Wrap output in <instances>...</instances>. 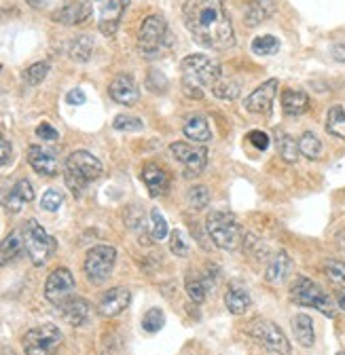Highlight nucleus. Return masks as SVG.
I'll return each mask as SVG.
<instances>
[{
	"instance_id": "obj_1",
	"label": "nucleus",
	"mask_w": 345,
	"mask_h": 355,
	"mask_svg": "<svg viewBox=\"0 0 345 355\" xmlns=\"http://www.w3.org/2000/svg\"><path fill=\"white\" fill-rule=\"evenodd\" d=\"M183 15L189 32L203 47L225 51L235 44V32L223 0H187Z\"/></svg>"
},
{
	"instance_id": "obj_2",
	"label": "nucleus",
	"mask_w": 345,
	"mask_h": 355,
	"mask_svg": "<svg viewBox=\"0 0 345 355\" xmlns=\"http://www.w3.org/2000/svg\"><path fill=\"white\" fill-rule=\"evenodd\" d=\"M183 87L191 100L203 98V87H214L221 78V66L208 55H189L183 60Z\"/></svg>"
},
{
	"instance_id": "obj_3",
	"label": "nucleus",
	"mask_w": 345,
	"mask_h": 355,
	"mask_svg": "<svg viewBox=\"0 0 345 355\" xmlns=\"http://www.w3.org/2000/svg\"><path fill=\"white\" fill-rule=\"evenodd\" d=\"M102 163L98 157H94L87 150H76L66 159L64 165V175H66V184L74 195H81L92 182H96L102 175Z\"/></svg>"
},
{
	"instance_id": "obj_4",
	"label": "nucleus",
	"mask_w": 345,
	"mask_h": 355,
	"mask_svg": "<svg viewBox=\"0 0 345 355\" xmlns=\"http://www.w3.org/2000/svg\"><path fill=\"white\" fill-rule=\"evenodd\" d=\"M205 229H208L212 241L225 252H235L246 239L242 225L231 211H212V214H208Z\"/></svg>"
},
{
	"instance_id": "obj_5",
	"label": "nucleus",
	"mask_w": 345,
	"mask_h": 355,
	"mask_svg": "<svg viewBox=\"0 0 345 355\" xmlns=\"http://www.w3.org/2000/svg\"><path fill=\"white\" fill-rule=\"evenodd\" d=\"M290 300L298 306H310L316 309L320 313H324L326 318H335V302L330 300V296L310 277L298 275L292 286H290Z\"/></svg>"
},
{
	"instance_id": "obj_6",
	"label": "nucleus",
	"mask_w": 345,
	"mask_h": 355,
	"mask_svg": "<svg viewBox=\"0 0 345 355\" xmlns=\"http://www.w3.org/2000/svg\"><path fill=\"white\" fill-rule=\"evenodd\" d=\"M22 233H24V243H26V254L36 266H42L56 252V239L42 229L36 220H28L22 227Z\"/></svg>"
},
{
	"instance_id": "obj_7",
	"label": "nucleus",
	"mask_w": 345,
	"mask_h": 355,
	"mask_svg": "<svg viewBox=\"0 0 345 355\" xmlns=\"http://www.w3.org/2000/svg\"><path fill=\"white\" fill-rule=\"evenodd\" d=\"M246 332L256 338L258 343H263L269 351L278 353V355H290V340L288 336L282 332V328L278 324H274L271 320L265 318H256L246 326Z\"/></svg>"
},
{
	"instance_id": "obj_8",
	"label": "nucleus",
	"mask_w": 345,
	"mask_h": 355,
	"mask_svg": "<svg viewBox=\"0 0 345 355\" xmlns=\"http://www.w3.org/2000/svg\"><path fill=\"white\" fill-rule=\"evenodd\" d=\"M115 260H117V250L112 245L100 243L94 245L87 256H85V275L92 284H102L108 279V275L115 269Z\"/></svg>"
},
{
	"instance_id": "obj_9",
	"label": "nucleus",
	"mask_w": 345,
	"mask_h": 355,
	"mask_svg": "<svg viewBox=\"0 0 345 355\" xmlns=\"http://www.w3.org/2000/svg\"><path fill=\"white\" fill-rule=\"evenodd\" d=\"M26 355H51L62 345V332L53 324L32 328L22 338Z\"/></svg>"
},
{
	"instance_id": "obj_10",
	"label": "nucleus",
	"mask_w": 345,
	"mask_h": 355,
	"mask_svg": "<svg viewBox=\"0 0 345 355\" xmlns=\"http://www.w3.org/2000/svg\"><path fill=\"white\" fill-rule=\"evenodd\" d=\"M165 34H167V24L163 17L159 15H149L138 32V49L142 55L151 58L161 53L163 42H165Z\"/></svg>"
},
{
	"instance_id": "obj_11",
	"label": "nucleus",
	"mask_w": 345,
	"mask_h": 355,
	"mask_svg": "<svg viewBox=\"0 0 345 355\" xmlns=\"http://www.w3.org/2000/svg\"><path fill=\"white\" fill-rule=\"evenodd\" d=\"M72 296H74V277L66 266H60L45 282V298L60 309Z\"/></svg>"
},
{
	"instance_id": "obj_12",
	"label": "nucleus",
	"mask_w": 345,
	"mask_h": 355,
	"mask_svg": "<svg viewBox=\"0 0 345 355\" xmlns=\"http://www.w3.org/2000/svg\"><path fill=\"white\" fill-rule=\"evenodd\" d=\"M171 155L176 157V161L183 163L185 173L187 175H197L208 161V150L205 146H195V144H187V142H174L169 146Z\"/></svg>"
},
{
	"instance_id": "obj_13",
	"label": "nucleus",
	"mask_w": 345,
	"mask_h": 355,
	"mask_svg": "<svg viewBox=\"0 0 345 355\" xmlns=\"http://www.w3.org/2000/svg\"><path fill=\"white\" fill-rule=\"evenodd\" d=\"M276 94H278V78H269L261 87H256L244 100V106L248 112H254V114H269L274 108Z\"/></svg>"
},
{
	"instance_id": "obj_14",
	"label": "nucleus",
	"mask_w": 345,
	"mask_h": 355,
	"mask_svg": "<svg viewBox=\"0 0 345 355\" xmlns=\"http://www.w3.org/2000/svg\"><path fill=\"white\" fill-rule=\"evenodd\" d=\"M132 302V292L127 288L119 286V288H110L108 292H104V296L98 302V313L102 318H117Z\"/></svg>"
},
{
	"instance_id": "obj_15",
	"label": "nucleus",
	"mask_w": 345,
	"mask_h": 355,
	"mask_svg": "<svg viewBox=\"0 0 345 355\" xmlns=\"http://www.w3.org/2000/svg\"><path fill=\"white\" fill-rule=\"evenodd\" d=\"M129 5V0H102L98 28L104 36H112L119 28V21Z\"/></svg>"
},
{
	"instance_id": "obj_16",
	"label": "nucleus",
	"mask_w": 345,
	"mask_h": 355,
	"mask_svg": "<svg viewBox=\"0 0 345 355\" xmlns=\"http://www.w3.org/2000/svg\"><path fill=\"white\" fill-rule=\"evenodd\" d=\"M108 94L110 98L117 102V104H123V106H132L138 102L140 98V89L136 85V80L129 76V74H119L112 78L110 87H108Z\"/></svg>"
},
{
	"instance_id": "obj_17",
	"label": "nucleus",
	"mask_w": 345,
	"mask_h": 355,
	"mask_svg": "<svg viewBox=\"0 0 345 355\" xmlns=\"http://www.w3.org/2000/svg\"><path fill=\"white\" fill-rule=\"evenodd\" d=\"M28 163L36 173L47 175V178H53L60 171V163H58L56 155L49 148L38 146V144H32L28 148Z\"/></svg>"
},
{
	"instance_id": "obj_18",
	"label": "nucleus",
	"mask_w": 345,
	"mask_h": 355,
	"mask_svg": "<svg viewBox=\"0 0 345 355\" xmlns=\"http://www.w3.org/2000/svg\"><path fill=\"white\" fill-rule=\"evenodd\" d=\"M92 15V3L90 0H68L64 7H60L51 19L62 24V26H76L81 21H85Z\"/></svg>"
},
{
	"instance_id": "obj_19",
	"label": "nucleus",
	"mask_w": 345,
	"mask_h": 355,
	"mask_svg": "<svg viewBox=\"0 0 345 355\" xmlns=\"http://www.w3.org/2000/svg\"><path fill=\"white\" fill-rule=\"evenodd\" d=\"M60 311H62V313H60L62 320L68 326H74V328L87 324L90 318H92V304L85 300V298H78V296H72L68 302H64L60 306Z\"/></svg>"
},
{
	"instance_id": "obj_20",
	"label": "nucleus",
	"mask_w": 345,
	"mask_h": 355,
	"mask_svg": "<svg viewBox=\"0 0 345 355\" xmlns=\"http://www.w3.org/2000/svg\"><path fill=\"white\" fill-rule=\"evenodd\" d=\"M142 180H144V184H146L151 197H163V195L169 193L171 178H169V173H167L163 167H159V165H155V163H149V165L142 169Z\"/></svg>"
},
{
	"instance_id": "obj_21",
	"label": "nucleus",
	"mask_w": 345,
	"mask_h": 355,
	"mask_svg": "<svg viewBox=\"0 0 345 355\" xmlns=\"http://www.w3.org/2000/svg\"><path fill=\"white\" fill-rule=\"evenodd\" d=\"M290 271H292V258L286 252H278L265 269V282L271 286H280L288 279Z\"/></svg>"
},
{
	"instance_id": "obj_22",
	"label": "nucleus",
	"mask_w": 345,
	"mask_h": 355,
	"mask_svg": "<svg viewBox=\"0 0 345 355\" xmlns=\"http://www.w3.org/2000/svg\"><path fill=\"white\" fill-rule=\"evenodd\" d=\"M22 252H26V243H24V233L19 227L0 243V266H5V264L13 262L15 258H19Z\"/></svg>"
},
{
	"instance_id": "obj_23",
	"label": "nucleus",
	"mask_w": 345,
	"mask_h": 355,
	"mask_svg": "<svg viewBox=\"0 0 345 355\" xmlns=\"http://www.w3.org/2000/svg\"><path fill=\"white\" fill-rule=\"evenodd\" d=\"M276 11V3L274 0H252V3L248 5L246 9V26L250 28H256L258 24H263L265 19H269Z\"/></svg>"
},
{
	"instance_id": "obj_24",
	"label": "nucleus",
	"mask_w": 345,
	"mask_h": 355,
	"mask_svg": "<svg viewBox=\"0 0 345 355\" xmlns=\"http://www.w3.org/2000/svg\"><path fill=\"white\" fill-rule=\"evenodd\" d=\"M282 108L288 116H298V114L308 112L310 98L303 92H296V89H286L282 94Z\"/></svg>"
},
{
	"instance_id": "obj_25",
	"label": "nucleus",
	"mask_w": 345,
	"mask_h": 355,
	"mask_svg": "<svg viewBox=\"0 0 345 355\" xmlns=\"http://www.w3.org/2000/svg\"><path fill=\"white\" fill-rule=\"evenodd\" d=\"M292 332H294V338L298 340L301 347H312L314 340H316L314 322L305 313H298V315L292 318Z\"/></svg>"
},
{
	"instance_id": "obj_26",
	"label": "nucleus",
	"mask_w": 345,
	"mask_h": 355,
	"mask_svg": "<svg viewBox=\"0 0 345 355\" xmlns=\"http://www.w3.org/2000/svg\"><path fill=\"white\" fill-rule=\"evenodd\" d=\"M185 136L193 142H208L212 138V131H210V125L208 121L201 116V114H193L185 121Z\"/></svg>"
},
{
	"instance_id": "obj_27",
	"label": "nucleus",
	"mask_w": 345,
	"mask_h": 355,
	"mask_svg": "<svg viewBox=\"0 0 345 355\" xmlns=\"http://www.w3.org/2000/svg\"><path fill=\"white\" fill-rule=\"evenodd\" d=\"M225 304H227V309L231 311L233 315H244L246 311H248V306L252 304V298H250V294L244 288L231 286L227 290V294H225Z\"/></svg>"
},
{
	"instance_id": "obj_28",
	"label": "nucleus",
	"mask_w": 345,
	"mask_h": 355,
	"mask_svg": "<svg viewBox=\"0 0 345 355\" xmlns=\"http://www.w3.org/2000/svg\"><path fill=\"white\" fill-rule=\"evenodd\" d=\"M276 144H278V153L286 163H296L298 161V142H294L288 133H284L282 129H276Z\"/></svg>"
},
{
	"instance_id": "obj_29",
	"label": "nucleus",
	"mask_w": 345,
	"mask_h": 355,
	"mask_svg": "<svg viewBox=\"0 0 345 355\" xmlns=\"http://www.w3.org/2000/svg\"><path fill=\"white\" fill-rule=\"evenodd\" d=\"M326 131L335 138L345 140V108L343 106H330L326 114Z\"/></svg>"
},
{
	"instance_id": "obj_30",
	"label": "nucleus",
	"mask_w": 345,
	"mask_h": 355,
	"mask_svg": "<svg viewBox=\"0 0 345 355\" xmlns=\"http://www.w3.org/2000/svg\"><path fill=\"white\" fill-rule=\"evenodd\" d=\"M298 153L303 157H308V159H312V161L322 157V142H320V138L316 136V133L305 131L303 136L298 138Z\"/></svg>"
},
{
	"instance_id": "obj_31",
	"label": "nucleus",
	"mask_w": 345,
	"mask_h": 355,
	"mask_svg": "<svg viewBox=\"0 0 345 355\" xmlns=\"http://www.w3.org/2000/svg\"><path fill=\"white\" fill-rule=\"evenodd\" d=\"M212 286H214V282L210 277H189L187 279V294H189V298L193 302L199 304V302L205 300V296H208Z\"/></svg>"
},
{
	"instance_id": "obj_32",
	"label": "nucleus",
	"mask_w": 345,
	"mask_h": 355,
	"mask_svg": "<svg viewBox=\"0 0 345 355\" xmlns=\"http://www.w3.org/2000/svg\"><path fill=\"white\" fill-rule=\"evenodd\" d=\"M92 51H94V40H92L90 36H85V34L78 36V38L70 44V58H72L74 62H81V64L90 62Z\"/></svg>"
},
{
	"instance_id": "obj_33",
	"label": "nucleus",
	"mask_w": 345,
	"mask_h": 355,
	"mask_svg": "<svg viewBox=\"0 0 345 355\" xmlns=\"http://www.w3.org/2000/svg\"><path fill=\"white\" fill-rule=\"evenodd\" d=\"M252 51L256 53V55H274V53H278L280 51V40L276 38V36H271V34H265V36H258V38H254L252 40Z\"/></svg>"
},
{
	"instance_id": "obj_34",
	"label": "nucleus",
	"mask_w": 345,
	"mask_h": 355,
	"mask_svg": "<svg viewBox=\"0 0 345 355\" xmlns=\"http://www.w3.org/2000/svg\"><path fill=\"white\" fill-rule=\"evenodd\" d=\"M324 275L337 286V288H343L345 290V262H339V260H326L324 266H322Z\"/></svg>"
},
{
	"instance_id": "obj_35",
	"label": "nucleus",
	"mask_w": 345,
	"mask_h": 355,
	"mask_svg": "<svg viewBox=\"0 0 345 355\" xmlns=\"http://www.w3.org/2000/svg\"><path fill=\"white\" fill-rule=\"evenodd\" d=\"M212 94L217 98H221V100H235L239 96V85L221 76L219 83L212 87Z\"/></svg>"
},
{
	"instance_id": "obj_36",
	"label": "nucleus",
	"mask_w": 345,
	"mask_h": 355,
	"mask_svg": "<svg viewBox=\"0 0 345 355\" xmlns=\"http://www.w3.org/2000/svg\"><path fill=\"white\" fill-rule=\"evenodd\" d=\"M169 250H171V254L178 256V258H187V256L191 254L189 239H187V235H185L180 229L171 231V237H169Z\"/></svg>"
},
{
	"instance_id": "obj_37",
	"label": "nucleus",
	"mask_w": 345,
	"mask_h": 355,
	"mask_svg": "<svg viewBox=\"0 0 345 355\" xmlns=\"http://www.w3.org/2000/svg\"><path fill=\"white\" fill-rule=\"evenodd\" d=\"M163 324H165V315H163V311H161V309H149V311H146V315L142 318V328H144V332H149V334L159 332V330L163 328Z\"/></svg>"
},
{
	"instance_id": "obj_38",
	"label": "nucleus",
	"mask_w": 345,
	"mask_h": 355,
	"mask_svg": "<svg viewBox=\"0 0 345 355\" xmlns=\"http://www.w3.org/2000/svg\"><path fill=\"white\" fill-rule=\"evenodd\" d=\"M151 235L157 241H163L169 235L167 220L159 214V209H151Z\"/></svg>"
},
{
	"instance_id": "obj_39",
	"label": "nucleus",
	"mask_w": 345,
	"mask_h": 355,
	"mask_svg": "<svg viewBox=\"0 0 345 355\" xmlns=\"http://www.w3.org/2000/svg\"><path fill=\"white\" fill-rule=\"evenodd\" d=\"M47 74H49V64L47 62H38V64H32L26 72H24V80L28 83V85H40L42 80L47 78Z\"/></svg>"
},
{
	"instance_id": "obj_40",
	"label": "nucleus",
	"mask_w": 345,
	"mask_h": 355,
	"mask_svg": "<svg viewBox=\"0 0 345 355\" xmlns=\"http://www.w3.org/2000/svg\"><path fill=\"white\" fill-rule=\"evenodd\" d=\"M210 201V191L203 184H197L189 191V205L193 209H203Z\"/></svg>"
},
{
	"instance_id": "obj_41",
	"label": "nucleus",
	"mask_w": 345,
	"mask_h": 355,
	"mask_svg": "<svg viewBox=\"0 0 345 355\" xmlns=\"http://www.w3.org/2000/svg\"><path fill=\"white\" fill-rule=\"evenodd\" d=\"M112 127L119 129V131H140L144 127V123L138 116H132V114H119L115 119Z\"/></svg>"
},
{
	"instance_id": "obj_42",
	"label": "nucleus",
	"mask_w": 345,
	"mask_h": 355,
	"mask_svg": "<svg viewBox=\"0 0 345 355\" xmlns=\"http://www.w3.org/2000/svg\"><path fill=\"white\" fill-rule=\"evenodd\" d=\"M62 203H64V195L56 189L45 191V195H42V199H40V207L45 211H58V207Z\"/></svg>"
},
{
	"instance_id": "obj_43",
	"label": "nucleus",
	"mask_w": 345,
	"mask_h": 355,
	"mask_svg": "<svg viewBox=\"0 0 345 355\" xmlns=\"http://www.w3.org/2000/svg\"><path fill=\"white\" fill-rule=\"evenodd\" d=\"M248 140H250V144L256 150H267L269 144H271V140H269V136H267L265 131H250L248 133Z\"/></svg>"
},
{
	"instance_id": "obj_44",
	"label": "nucleus",
	"mask_w": 345,
	"mask_h": 355,
	"mask_svg": "<svg viewBox=\"0 0 345 355\" xmlns=\"http://www.w3.org/2000/svg\"><path fill=\"white\" fill-rule=\"evenodd\" d=\"M13 193H15L24 203H30V201L34 199V189H32V184H30L28 180H19V182L13 187Z\"/></svg>"
},
{
	"instance_id": "obj_45",
	"label": "nucleus",
	"mask_w": 345,
	"mask_h": 355,
	"mask_svg": "<svg viewBox=\"0 0 345 355\" xmlns=\"http://www.w3.org/2000/svg\"><path fill=\"white\" fill-rule=\"evenodd\" d=\"M36 136H38L40 140H45V142H53V140H58V131H56L49 123H40V125L36 127Z\"/></svg>"
},
{
	"instance_id": "obj_46",
	"label": "nucleus",
	"mask_w": 345,
	"mask_h": 355,
	"mask_svg": "<svg viewBox=\"0 0 345 355\" xmlns=\"http://www.w3.org/2000/svg\"><path fill=\"white\" fill-rule=\"evenodd\" d=\"M11 157H13V148H11V144L0 136V167H5L9 161H11Z\"/></svg>"
},
{
	"instance_id": "obj_47",
	"label": "nucleus",
	"mask_w": 345,
	"mask_h": 355,
	"mask_svg": "<svg viewBox=\"0 0 345 355\" xmlns=\"http://www.w3.org/2000/svg\"><path fill=\"white\" fill-rule=\"evenodd\" d=\"M85 94L81 92V89H72V92H68V96H66V102L68 104H72V106H78V104H85Z\"/></svg>"
},
{
	"instance_id": "obj_48",
	"label": "nucleus",
	"mask_w": 345,
	"mask_h": 355,
	"mask_svg": "<svg viewBox=\"0 0 345 355\" xmlns=\"http://www.w3.org/2000/svg\"><path fill=\"white\" fill-rule=\"evenodd\" d=\"M330 53H333V58L337 62H345V44L343 42L341 44H335V47L330 49Z\"/></svg>"
},
{
	"instance_id": "obj_49",
	"label": "nucleus",
	"mask_w": 345,
	"mask_h": 355,
	"mask_svg": "<svg viewBox=\"0 0 345 355\" xmlns=\"http://www.w3.org/2000/svg\"><path fill=\"white\" fill-rule=\"evenodd\" d=\"M26 3L34 9H45V7H49L51 0H26Z\"/></svg>"
},
{
	"instance_id": "obj_50",
	"label": "nucleus",
	"mask_w": 345,
	"mask_h": 355,
	"mask_svg": "<svg viewBox=\"0 0 345 355\" xmlns=\"http://www.w3.org/2000/svg\"><path fill=\"white\" fill-rule=\"evenodd\" d=\"M339 306H341V309L345 311V292H343V294L339 296Z\"/></svg>"
},
{
	"instance_id": "obj_51",
	"label": "nucleus",
	"mask_w": 345,
	"mask_h": 355,
	"mask_svg": "<svg viewBox=\"0 0 345 355\" xmlns=\"http://www.w3.org/2000/svg\"><path fill=\"white\" fill-rule=\"evenodd\" d=\"M337 355H345V351H341V353H337Z\"/></svg>"
}]
</instances>
